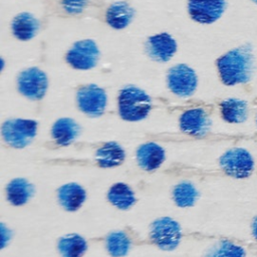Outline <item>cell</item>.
<instances>
[{"instance_id": "7c38bea8", "label": "cell", "mask_w": 257, "mask_h": 257, "mask_svg": "<svg viewBox=\"0 0 257 257\" xmlns=\"http://www.w3.org/2000/svg\"><path fill=\"white\" fill-rule=\"evenodd\" d=\"M226 7L225 0H189L191 17L200 23H212L220 18Z\"/></svg>"}, {"instance_id": "9c48e42d", "label": "cell", "mask_w": 257, "mask_h": 257, "mask_svg": "<svg viewBox=\"0 0 257 257\" xmlns=\"http://www.w3.org/2000/svg\"><path fill=\"white\" fill-rule=\"evenodd\" d=\"M99 50L93 40L75 42L66 53V61L76 69H90L98 61Z\"/></svg>"}, {"instance_id": "7402d4cb", "label": "cell", "mask_w": 257, "mask_h": 257, "mask_svg": "<svg viewBox=\"0 0 257 257\" xmlns=\"http://www.w3.org/2000/svg\"><path fill=\"white\" fill-rule=\"evenodd\" d=\"M38 30L39 22L30 13H20L13 19L12 31L14 36L20 40L33 38Z\"/></svg>"}, {"instance_id": "603a6c76", "label": "cell", "mask_w": 257, "mask_h": 257, "mask_svg": "<svg viewBox=\"0 0 257 257\" xmlns=\"http://www.w3.org/2000/svg\"><path fill=\"white\" fill-rule=\"evenodd\" d=\"M134 14V9L127 3L122 1L115 2L107 9L106 21L111 27L122 29L131 23Z\"/></svg>"}, {"instance_id": "e0dca14e", "label": "cell", "mask_w": 257, "mask_h": 257, "mask_svg": "<svg viewBox=\"0 0 257 257\" xmlns=\"http://www.w3.org/2000/svg\"><path fill=\"white\" fill-rule=\"evenodd\" d=\"M177 50L175 39L168 33H161L150 37L146 43L148 55L157 61H168Z\"/></svg>"}, {"instance_id": "cb8c5ba5", "label": "cell", "mask_w": 257, "mask_h": 257, "mask_svg": "<svg viewBox=\"0 0 257 257\" xmlns=\"http://www.w3.org/2000/svg\"><path fill=\"white\" fill-rule=\"evenodd\" d=\"M221 114L225 121L239 123L246 120L248 115L247 103L237 98H228L221 102Z\"/></svg>"}, {"instance_id": "7a4b0ae2", "label": "cell", "mask_w": 257, "mask_h": 257, "mask_svg": "<svg viewBox=\"0 0 257 257\" xmlns=\"http://www.w3.org/2000/svg\"><path fill=\"white\" fill-rule=\"evenodd\" d=\"M185 237L180 223L170 216L155 219L149 226L145 245L154 246L162 251H173Z\"/></svg>"}, {"instance_id": "30bf717a", "label": "cell", "mask_w": 257, "mask_h": 257, "mask_svg": "<svg viewBox=\"0 0 257 257\" xmlns=\"http://www.w3.org/2000/svg\"><path fill=\"white\" fill-rule=\"evenodd\" d=\"M168 85L175 94L188 97L197 87V75L188 65L178 64L168 72Z\"/></svg>"}, {"instance_id": "d6986e66", "label": "cell", "mask_w": 257, "mask_h": 257, "mask_svg": "<svg viewBox=\"0 0 257 257\" xmlns=\"http://www.w3.org/2000/svg\"><path fill=\"white\" fill-rule=\"evenodd\" d=\"M106 200L112 207L120 211L132 209L138 202L134 189L124 182L112 184L107 190Z\"/></svg>"}, {"instance_id": "8992f818", "label": "cell", "mask_w": 257, "mask_h": 257, "mask_svg": "<svg viewBox=\"0 0 257 257\" xmlns=\"http://www.w3.org/2000/svg\"><path fill=\"white\" fill-rule=\"evenodd\" d=\"M221 170L235 179L247 178L254 169V161L250 153L241 148H234L224 153L219 159Z\"/></svg>"}, {"instance_id": "3957f363", "label": "cell", "mask_w": 257, "mask_h": 257, "mask_svg": "<svg viewBox=\"0 0 257 257\" xmlns=\"http://www.w3.org/2000/svg\"><path fill=\"white\" fill-rule=\"evenodd\" d=\"M117 107L119 116L126 121H139L148 116L152 109L151 97L141 88L128 85L118 94Z\"/></svg>"}, {"instance_id": "5b68a950", "label": "cell", "mask_w": 257, "mask_h": 257, "mask_svg": "<svg viewBox=\"0 0 257 257\" xmlns=\"http://www.w3.org/2000/svg\"><path fill=\"white\" fill-rule=\"evenodd\" d=\"M103 244L110 257H124L133 247L145 245V238H142L132 226H125L108 232L103 237Z\"/></svg>"}, {"instance_id": "ba28073f", "label": "cell", "mask_w": 257, "mask_h": 257, "mask_svg": "<svg viewBox=\"0 0 257 257\" xmlns=\"http://www.w3.org/2000/svg\"><path fill=\"white\" fill-rule=\"evenodd\" d=\"M18 90L21 94L32 100L41 99L48 86L46 74L36 68L31 67L20 72L17 78Z\"/></svg>"}, {"instance_id": "9a60e30c", "label": "cell", "mask_w": 257, "mask_h": 257, "mask_svg": "<svg viewBox=\"0 0 257 257\" xmlns=\"http://www.w3.org/2000/svg\"><path fill=\"white\" fill-rule=\"evenodd\" d=\"M138 166L147 173L159 170L166 160L164 148L154 142L142 144L136 152Z\"/></svg>"}, {"instance_id": "4fadbf2b", "label": "cell", "mask_w": 257, "mask_h": 257, "mask_svg": "<svg viewBox=\"0 0 257 257\" xmlns=\"http://www.w3.org/2000/svg\"><path fill=\"white\" fill-rule=\"evenodd\" d=\"M211 119L203 108H192L184 111L180 116V128L193 137H204L210 130Z\"/></svg>"}, {"instance_id": "277c9868", "label": "cell", "mask_w": 257, "mask_h": 257, "mask_svg": "<svg viewBox=\"0 0 257 257\" xmlns=\"http://www.w3.org/2000/svg\"><path fill=\"white\" fill-rule=\"evenodd\" d=\"M38 122L29 118H9L1 126L4 143L13 149H24L29 146L37 134Z\"/></svg>"}, {"instance_id": "44dd1931", "label": "cell", "mask_w": 257, "mask_h": 257, "mask_svg": "<svg viewBox=\"0 0 257 257\" xmlns=\"http://www.w3.org/2000/svg\"><path fill=\"white\" fill-rule=\"evenodd\" d=\"M199 196V190L189 181L179 182L172 190V200L179 208L193 207L197 203Z\"/></svg>"}, {"instance_id": "8fae6325", "label": "cell", "mask_w": 257, "mask_h": 257, "mask_svg": "<svg viewBox=\"0 0 257 257\" xmlns=\"http://www.w3.org/2000/svg\"><path fill=\"white\" fill-rule=\"evenodd\" d=\"M87 198V192L82 185L76 182H68L59 186L56 190V199L59 206L66 212L78 211Z\"/></svg>"}, {"instance_id": "52a82bcc", "label": "cell", "mask_w": 257, "mask_h": 257, "mask_svg": "<svg viewBox=\"0 0 257 257\" xmlns=\"http://www.w3.org/2000/svg\"><path fill=\"white\" fill-rule=\"evenodd\" d=\"M78 108L88 116H100L106 106L105 91L95 84L81 86L76 93Z\"/></svg>"}, {"instance_id": "d4e9b609", "label": "cell", "mask_w": 257, "mask_h": 257, "mask_svg": "<svg viewBox=\"0 0 257 257\" xmlns=\"http://www.w3.org/2000/svg\"><path fill=\"white\" fill-rule=\"evenodd\" d=\"M246 253L243 247L223 240L212 246L203 257H245Z\"/></svg>"}, {"instance_id": "4316f807", "label": "cell", "mask_w": 257, "mask_h": 257, "mask_svg": "<svg viewBox=\"0 0 257 257\" xmlns=\"http://www.w3.org/2000/svg\"><path fill=\"white\" fill-rule=\"evenodd\" d=\"M252 234L254 238L257 240V217L254 219L253 224H252Z\"/></svg>"}, {"instance_id": "2e32d148", "label": "cell", "mask_w": 257, "mask_h": 257, "mask_svg": "<svg viewBox=\"0 0 257 257\" xmlns=\"http://www.w3.org/2000/svg\"><path fill=\"white\" fill-rule=\"evenodd\" d=\"M124 160L123 148L115 142H106L96 149L92 165L99 169H112L121 166Z\"/></svg>"}, {"instance_id": "ffe728a7", "label": "cell", "mask_w": 257, "mask_h": 257, "mask_svg": "<svg viewBox=\"0 0 257 257\" xmlns=\"http://www.w3.org/2000/svg\"><path fill=\"white\" fill-rule=\"evenodd\" d=\"M88 247V241L77 233L64 234L56 242V249L60 257H83Z\"/></svg>"}, {"instance_id": "83f0119b", "label": "cell", "mask_w": 257, "mask_h": 257, "mask_svg": "<svg viewBox=\"0 0 257 257\" xmlns=\"http://www.w3.org/2000/svg\"><path fill=\"white\" fill-rule=\"evenodd\" d=\"M253 1H254V2H255V3H257V0H253Z\"/></svg>"}, {"instance_id": "5bb4252c", "label": "cell", "mask_w": 257, "mask_h": 257, "mask_svg": "<svg viewBox=\"0 0 257 257\" xmlns=\"http://www.w3.org/2000/svg\"><path fill=\"white\" fill-rule=\"evenodd\" d=\"M35 186L24 177L10 180L4 189L6 201L13 207L25 206L35 195Z\"/></svg>"}, {"instance_id": "484cf974", "label": "cell", "mask_w": 257, "mask_h": 257, "mask_svg": "<svg viewBox=\"0 0 257 257\" xmlns=\"http://www.w3.org/2000/svg\"><path fill=\"white\" fill-rule=\"evenodd\" d=\"M62 6L69 14L80 13L86 5V0H61Z\"/></svg>"}, {"instance_id": "ac0fdd59", "label": "cell", "mask_w": 257, "mask_h": 257, "mask_svg": "<svg viewBox=\"0 0 257 257\" xmlns=\"http://www.w3.org/2000/svg\"><path fill=\"white\" fill-rule=\"evenodd\" d=\"M79 124L70 117L57 119L51 127L52 144L55 148H63L71 145L79 136Z\"/></svg>"}, {"instance_id": "6da1fadb", "label": "cell", "mask_w": 257, "mask_h": 257, "mask_svg": "<svg viewBox=\"0 0 257 257\" xmlns=\"http://www.w3.org/2000/svg\"><path fill=\"white\" fill-rule=\"evenodd\" d=\"M220 77L227 85L247 82L253 69V55L250 46L235 48L217 61Z\"/></svg>"}]
</instances>
